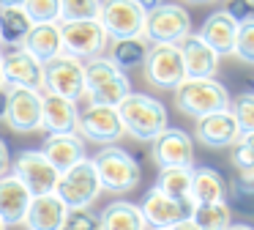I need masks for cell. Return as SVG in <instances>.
Returning a JSON list of instances; mask_svg holds the SVG:
<instances>
[{
    "instance_id": "7",
    "label": "cell",
    "mask_w": 254,
    "mask_h": 230,
    "mask_svg": "<svg viewBox=\"0 0 254 230\" xmlns=\"http://www.w3.org/2000/svg\"><path fill=\"white\" fill-rule=\"evenodd\" d=\"M61 44L63 52H71L88 60L93 55H104L110 36L99 22V16H93V19H61Z\"/></svg>"
},
{
    "instance_id": "26",
    "label": "cell",
    "mask_w": 254,
    "mask_h": 230,
    "mask_svg": "<svg viewBox=\"0 0 254 230\" xmlns=\"http://www.w3.org/2000/svg\"><path fill=\"white\" fill-rule=\"evenodd\" d=\"M25 47L41 60L58 55L63 49V44H61V19L58 22H33L28 38H25Z\"/></svg>"
},
{
    "instance_id": "21",
    "label": "cell",
    "mask_w": 254,
    "mask_h": 230,
    "mask_svg": "<svg viewBox=\"0 0 254 230\" xmlns=\"http://www.w3.org/2000/svg\"><path fill=\"white\" fill-rule=\"evenodd\" d=\"M41 153H44L58 170H66L85 156V137L77 134V129L47 134L44 145H41Z\"/></svg>"
},
{
    "instance_id": "2",
    "label": "cell",
    "mask_w": 254,
    "mask_h": 230,
    "mask_svg": "<svg viewBox=\"0 0 254 230\" xmlns=\"http://www.w3.org/2000/svg\"><path fill=\"white\" fill-rule=\"evenodd\" d=\"M172 91H175V107L189 118L230 107V91L213 77H183Z\"/></svg>"
},
{
    "instance_id": "37",
    "label": "cell",
    "mask_w": 254,
    "mask_h": 230,
    "mask_svg": "<svg viewBox=\"0 0 254 230\" xmlns=\"http://www.w3.org/2000/svg\"><path fill=\"white\" fill-rule=\"evenodd\" d=\"M221 11H227L235 22H243L246 16L254 14V0H224V8Z\"/></svg>"
},
{
    "instance_id": "45",
    "label": "cell",
    "mask_w": 254,
    "mask_h": 230,
    "mask_svg": "<svg viewBox=\"0 0 254 230\" xmlns=\"http://www.w3.org/2000/svg\"><path fill=\"white\" fill-rule=\"evenodd\" d=\"M0 228H3V219H0Z\"/></svg>"
},
{
    "instance_id": "38",
    "label": "cell",
    "mask_w": 254,
    "mask_h": 230,
    "mask_svg": "<svg viewBox=\"0 0 254 230\" xmlns=\"http://www.w3.org/2000/svg\"><path fill=\"white\" fill-rule=\"evenodd\" d=\"M11 167V153H8V145L3 140H0V175L6 173V170Z\"/></svg>"
},
{
    "instance_id": "20",
    "label": "cell",
    "mask_w": 254,
    "mask_h": 230,
    "mask_svg": "<svg viewBox=\"0 0 254 230\" xmlns=\"http://www.w3.org/2000/svg\"><path fill=\"white\" fill-rule=\"evenodd\" d=\"M66 203L58 197V192H44V195L30 197L28 214H25V225L33 230H61L63 217H66Z\"/></svg>"
},
{
    "instance_id": "32",
    "label": "cell",
    "mask_w": 254,
    "mask_h": 230,
    "mask_svg": "<svg viewBox=\"0 0 254 230\" xmlns=\"http://www.w3.org/2000/svg\"><path fill=\"white\" fill-rule=\"evenodd\" d=\"M101 0H61V19H93Z\"/></svg>"
},
{
    "instance_id": "33",
    "label": "cell",
    "mask_w": 254,
    "mask_h": 230,
    "mask_svg": "<svg viewBox=\"0 0 254 230\" xmlns=\"http://www.w3.org/2000/svg\"><path fill=\"white\" fill-rule=\"evenodd\" d=\"M63 228H68V230H96V228H101V222H99V214H93L88 206H74V208H66Z\"/></svg>"
},
{
    "instance_id": "12",
    "label": "cell",
    "mask_w": 254,
    "mask_h": 230,
    "mask_svg": "<svg viewBox=\"0 0 254 230\" xmlns=\"http://www.w3.org/2000/svg\"><path fill=\"white\" fill-rule=\"evenodd\" d=\"M11 173L30 189V195H44V192H55L61 170L50 162L41 151H19L17 159L11 162Z\"/></svg>"
},
{
    "instance_id": "34",
    "label": "cell",
    "mask_w": 254,
    "mask_h": 230,
    "mask_svg": "<svg viewBox=\"0 0 254 230\" xmlns=\"http://www.w3.org/2000/svg\"><path fill=\"white\" fill-rule=\"evenodd\" d=\"M22 8L33 22H58L61 19V0H25Z\"/></svg>"
},
{
    "instance_id": "27",
    "label": "cell",
    "mask_w": 254,
    "mask_h": 230,
    "mask_svg": "<svg viewBox=\"0 0 254 230\" xmlns=\"http://www.w3.org/2000/svg\"><path fill=\"white\" fill-rule=\"evenodd\" d=\"M99 222L104 230H142L145 217L139 211V206L128 200H115L99 214Z\"/></svg>"
},
{
    "instance_id": "9",
    "label": "cell",
    "mask_w": 254,
    "mask_h": 230,
    "mask_svg": "<svg viewBox=\"0 0 254 230\" xmlns=\"http://www.w3.org/2000/svg\"><path fill=\"white\" fill-rule=\"evenodd\" d=\"M77 131L85 140L93 142H118L126 134L115 104H96V102H88V107L77 113Z\"/></svg>"
},
{
    "instance_id": "29",
    "label": "cell",
    "mask_w": 254,
    "mask_h": 230,
    "mask_svg": "<svg viewBox=\"0 0 254 230\" xmlns=\"http://www.w3.org/2000/svg\"><path fill=\"white\" fill-rule=\"evenodd\" d=\"M161 192L189 203V186H191V167H159V181Z\"/></svg>"
},
{
    "instance_id": "44",
    "label": "cell",
    "mask_w": 254,
    "mask_h": 230,
    "mask_svg": "<svg viewBox=\"0 0 254 230\" xmlns=\"http://www.w3.org/2000/svg\"><path fill=\"white\" fill-rule=\"evenodd\" d=\"M6 85V80H3V69H0V88Z\"/></svg>"
},
{
    "instance_id": "17",
    "label": "cell",
    "mask_w": 254,
    "mask_h": 230,
    "mask_svg": "<svg viewBox=\"0 0 254 230\" xmlns=\"http://www.w3.org/2000/svg\"><path fill=\"white\" fill-rule=\"evenodd\" d=\"M194 134L208 148H227L230 142H235L241 137V129H238V120L232 115V110L224 107V110H213V113L199 115L197 126H194Z\"/></svg>"
},
{
    "instance_id": "16",
    "label": "cell",
    "mask_w": 254,
    "mask_h": 230,
    "mask_svg": "<svg viewBox=\"0 0 254 230\" xmlns=\"http://www.w3.org/2000/svg\"><path fill=\"white\" fill-rule=\"evenodd\" d=\"M178 49H181V58H183V71L186 77H216L219 71V60L221 55L205 41L199 33L189 30L186 36L178 41Z\"/></svg>"
},
{
    "instance_id": "3",
    "label": "cell",
    "mask_w": 254,
    "mask_h": 230,
    "mask_svg": "<svg viewBox=\"0 0 254 230\" xmlns=\"http://www.w3.org/2000/svg\"><path fill=\"white\" fill-rule=\"evenodd\" d=\"M93 164H96V173H99L101 189H107V192H128L142 178L137 159L128 151H123V148L112 145V142L96 153Z\"/></svg>"
},
{
    "instance_id": "30",
    "label": "cell",
    "mask_w": 254,
    "mask_h": 230,
    "mask_svg": "<svg viewBox=\"0 0 254 230\" xmlns=\"http://www.w3.org/2000/svg\"><path fill=\"white\" fill-rule=\"evenodd\" d=\"M131 91V82H128L126 74H118V77H110V80H104L101 85L90 88V91H85V96H88V102H96V104H121V99L126 96V93Z\"/></svg>"
},
{
    "instance_id": "8",
    "label": "cell",
    "mask_w": 254,
    "mask_h": 230,
    "mask_svg": "<svg viewBox=\"0 0 254 230\" xmlns=\"http://www.w3.org/2000/svg\"><path fill=\"white\" fill-rule=\"evenodd\" d=\"M145 80L159 91H172L186 77L178 44H150L142 60Z\"/></svg>"
},
{
    "instance_id": "24",
    "label": "cell",
    "mask_w": 254,
    "mask_h": 230,
    "mask_svg": "<svg viewBox=\"0 0 254 230\" xmlns=\"http://www.w3.org/2000/svg\"><path fill=\"white\" fill-rule=\"evenodd\" d=\"M33 19L22 5H3L0 8V47H22Z\"/></svg>"
},
{
    "instance_id": "6",
    "label": "cell",
    "mask_w": 254,
    "mask_h": 230,
    "mask_svg": "<svg viewBox=\"0 0 254 230\" xmlns=\"http://www.w3.org/2000/svg\"><path fill=\"white\" fill-rule=\"evenodd\" d=\"M189 30H191L189 11L178 3H159L145 11L142 36L150 44H178Z\"/></svg>"
},
{
    "instance_id": "43",
    "label": "cell",
    "mask_w": 254,
    "mask_h": 230,
    "mask_svg": "<svg viewBox=\"0 0 254 230\" xmlns=\"http://www.w3.org/2000/svg\"><path fill=\"white\" fill-rule=\"evenodd\" d=\"M25 0H0V8H3V5H22Z\"/></svg>"
},
{
    "instance_id": "15",
    "label": "cell",
    "mask_w": 254,
    "mask_h": 230,
    "mask_svg": "<svg viewBox=\"0 0 254 230\" xmlns=\"http://www.w3.org/2000/svg\"><path fill=\"white\" fill-rule=\"evenodd\" d=\"M0 69L6 85L41 88V58H36L28 47H6L0 52Z\"/></svg>"
},
{
    "instance_id": "31",
    "label": "cell",
    "mask_w": 254,
    "mask_h": 230,
    "mask_svg": "<svg viewBox=\"0 0 254 230\" xmlns=\"http://www.w3.org/2000/svg\"><path fill=\"white\" fill-rule=\"evenodd\" d=\"M232 55L243 60V63L254 66V14L246 16L243 22H238V33H235V47Z\"/></svg>"
},
{
    "instance_id": "25",
    "label": "cell",
    "mask_w": 254,
    "mask_h": 230,
    "mask_svg": "<svg viewBox=\"0 0 254 230\" xmlns=\"http://www.w3.org/2000/svg\"><path fill=\"white\" fill-rule=\"evenodd\" d=\"M107 58L118 66V69H139L148 52V38L145 36H128V38H112V44L104 49Z\"/></svg>"
},
{
    "instance_id": "13",
    "label": "cell",
    "mask_w": 254,
    "mask_h": 230,
    "mask_svg": "<svg viewBox=\"0 0 254 230\" xmlns=\"http://www.w3.org/2000/svg\"><path fill=\"white\" fill-rule=\"evenodd\" d=\"M99 22L104 25V30L110 38L142 36L145 8H139L134 0H101Z\"/></svg>"
},
{
    "instance_id": "10",
    "label": "cell",
    "mask_w": 254,
    "mask_h": 230,
    "mask_svg": "<svg viewBox=\"0 0 254 230\" xmlns=\"http://www.w3.org/2000/svg\"><path fill=\"white\" fill-rule=\"evenodd\" d=\"M139 211L145 217V225H150V228H191V222H189V203L161 192L159 186L145 192Z\"/></svg>"
},
{
    "instance_id": "35",
    "label": "cell",
    "mask_w": 254,
    "mask_h": 230,
    "mask_svg": "<svg viewBox=\"0 0 254 230\" xmlns=\"http://www.w3.org/2000/svg\"><path fill=\"white\" fill-rule=\"evenodd\" d=\"M230 110L238 120L241 134L243 131H254V93H241V96L230 104Z\"/></svg>"
},
{
    "instance_id": "39",
    "label": "cell",
    "mask_w": 254,
    "mask_h": 230,
    "mask_svg": "<svg viewBox=\"0 0 254 230\" xmlns=\"http://www.w3.org/2000/svg\"><path fill=\"white\" fill-rule=\"evenodd\" d=\"M6 107H8V96H6V88H0V120L6 118Z\"/></svg>"
},
{
    "instance_id": "22",
    "label": "cell",
    "mask_w": 254,
    "mask_h": 230,
    "mask_svg": "<svg viewBox=\"0 0 254 230\" xmlns=\"http://www.w3.org/2000/svg\"><path fill=\"white\" fill-rule=\"evenodd\" d=\"M227 197L224 175L213 167H194L191 164V186H189V206L194 203H216Z\"/></svg>"
},
{
    "instance_id": "18",
    "label": "cell",
    "mask_w": 254,
    "mask_h": 230,
    "mask_svg": "<svg viewBox=\"0 0 254 230\" xmlns=\"http://www.w3.org/2000/svg\"><path fill=\"white\" fill-rule=\"evenodd\" d=\"M77 102L61 93L44 91L41 93V129L47 134L55 131H74L77 129Z\"/></svg>"
},
{
    "instance_id": "28",
    "label": "cell",
    "mask_w": 254,
    "mask_h": 230,
    "mask_svg": "<svg viewBox=\"0 0 254 230\" xmlns=\"http://www.w3.org/2000/svg\"><path fill=\"white\" fill-rule=\"evenodd\" d=\"M189 222L191 228L199 230H221V228H230V206L224 200H216V203H194L189 206Z\"/></svg>"
},
{
    "instance_id": "40",
    "label": "cell",
    "mask_w": 254,
    "mask_h": 230,
    "mask_svg": "<svg viewBox=\"0 0 254 230\" xmlns=\"http://www.w3.org/2000/svg\"><path fill=\"white\" fill-rule=\"evenodd\" d=\"M134 3H137V5H139V8H145V11H150V8H153V5H159V3H161V0H134Z\"/></svg>"
},
{
    "instance_id": "19",
    "label": "cell",
    "mask_w": 254,
    "mask_h": 230,
    "mask_svg": "<svg viewBox=\"0 0 254 230\" xmlns=\"http://www.w3.org/2000/svg\"><path fill=\"white\" fill-rule=\"evenodd\" d=\"M30 189L14 173L0 175V219L3 225H22L30 206Z\"/></svg>"
},
{
    "instance_id": "5",
    "label": "cell",
    "mask_w": 254,
    "mask_h": 230,
    "mask_svg": "<svg viewBox=\"0 0 254 230\" xmlns=\"http://www.w3.org/2000/svg\"><path fill=\"white\" fill-rule=\"evenodd\" d=\"M55 192L68 208L90 206V203L101 195V181H99V173H96L93 159L82 156L79 162H74L71 167L61 170V178H58Z\"/></svg>"
},
{
    "instance_id": "11",
    "label": "cell",
    "mask_w": 254,
    "mask_h": 230,
    "mask_svg": "<svg viewBox=\"0 0 254 230\" xmlns=\"http://www.w3.org/2000/svg\"><path fill=\"white\" fill-rule=\"evenodd\" d=\"M8 107H6V123L19 134L41 129V88H25V85H8L6 88Z\"/></svg>"
},
{
    "instance_id": "41",
    "label": "cell",
    "mask_w": 254,
    "mask_h": 230,
    "mask_svg": "<svg viewBox=\"0 0 254 230\" xmlns=\"http://www.w3.org/2000/svg\"><path fill=\"white\" fill-rule=\"evenodd\" d=\"M241 140L246 142L249 148H254V131H243V134H241Z\"/></svg>"
},
{
    "instance_id": "23",
    "label": "cell",
    "mask_w": 254,
    "mask_h": 230,
    "mask_svg": "<svg viewBox=\"0 0 254 230\" xmlns=\"http://www.w3.org/2000/svg\"><path fill=\"white\" fill-rule=\"evenodd\" d=\"M235 33H238V22L232 19L227 11H213V14L202 22L199 36H202L219 55H232V47H235Z\"/></svg>"
},
{
    "instance_id": "36",
    "label": "cell",
    "mask_w": 254,
    "mask_h": 230,
    "mask_svg": "<svg viewBox=\"0 0 254 230\" xmlns=\"http://www.w3.org/2000/svg\"><path fill=\"white\" fill-rule=\"evenodd\" d=\"M230 159H232V164H235L238 173L254 170V148H249L241 137H238L235 142H230Z\"/></svg>"
},
{
    "instance_id": "42",
    "label": "cell",
    "mask_w": 254,
    "mask_h": 230,
    "mask_svg": "<svg viewBox=\"0 0 254 230\" xmlns=\"http://www.w3.org/2000/svg\"><path fill=\"white\" fill-rule=\"evenodd\" d=\"M191 5H210V3H219V0H186Z\"/></svg>"
},
{
    "instance_id": "1",
    "label": "cell",
    "mask_w": 254,
    "mask_h": 230,
    "mask_svg": "<svg viewBox=\"0 0 254 230\" xmlns=\"http://www.w3.org/2000/svg\"><path fill=\"white\" fill-rule=\"evenodd\" d=\"M118 113H121L123 129L137 140L150 142L159 131L167 129V107L148 93L128 91L118 104Z\"/></svg>"
},
{
    "instance_id": "4",
    "label": "cell",
    "mask_w": 254,
    "mask_h": 230,
    "mask_svg": "<svg viewBox=\"0 0 254 230\" xmlns=\"http://www.w3.org/2000/svg\"><path fill=\"white\" fill-rule=\"evenodd\" d=\"M41 88L61 93L68 99H79L85 91V63L71 52H58L41 60Z\"/></svg>"
},
{
    "instance_id": "14",
    "label": "cell",
    "mask_w": 254,
    "mask_h": 230,
    "mask_svg": "<svg viewBox=\"0 0 254 230\" xmlns=\"http://www.w3.org/2000/svg\"><path fill=\"white\" fill-rule=\"evenodd\" d=\"M150 156L159 167H191L194 164V142L183 129H170L150 140Z\"/></svg>"
}]
</instances>
